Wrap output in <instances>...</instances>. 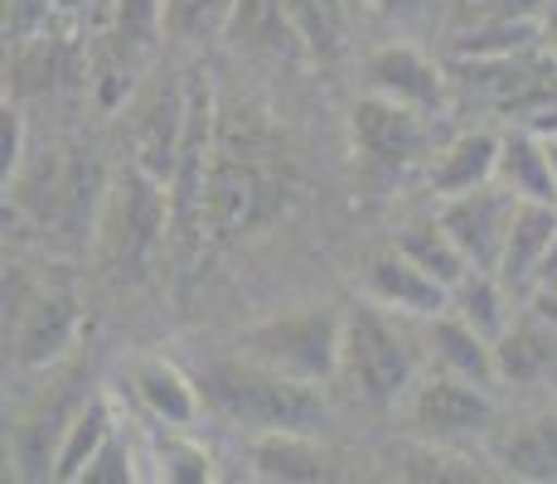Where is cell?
Returning <instances> with one entry per match:
<instances>
[{
  "label": "cell",
  "instance_id": "1",
  "mask_svg": "<svg viewBox=\"0 0 557 484\" xmlns=\"http://www.w3.org/2000/svg\"><path fill=\"white\" fill-rule=\"evenodd\" d=\"M296 160L257 112L223 107L209 170V238L238 243L292 209Z\"/></svg>",
  "mask_w": 557,
  "mask_h": 484
},
{
  "label": "cell",
  "instance_id": "2",
  "mask_svg": "<svg viewBox=\"0 0 557 484\" xmlns=\"http://www.w3.org/2000/svg\"><path fill=\"white\" fill-rule=\"evenodd\" d=\"M199 387L228 422L248 426L252 436L257 432H315L325 422V402H320L315 383L286 378V373L257 363L252 353L213 363Z\"/></svg>",
  "mask_w": 557,
  "mask_h": 484
},
{
  "label": "cell",
  "instance_id": "3",
  "mask_svg": "<svg viewBox=\"0 0 557 484\" xmlns=\"http://www.w3.org/2000/svg\"><path fill=\"white\" fill-rule=\"evenodd\" d=\"M102 262L122 282H141L156 252L170 243V194L141 165H126L102 199L98 219Z\"/></svg>",
  "mask_w": 557,
  "mask_h": 484
},
{
  "label": "cell",
  "instance_id": "4",
  "mask_svg": "<svg viewBox=\"0 0 557 484\" xmlns=\"http://www.w3.org/2000/svg\"><path fill=\"white\" fill-rule=\"evenodd\" d=\"M243 353H252L257 363L286 373V378L320 387L330 373H339V359H345V310L335 306L276 310V315L257 320L243 335Z\"/></svg>",
  "mask_w": 557,
  "mask_h": 484
},
{
  "label": "cell",
  "instance_id": "5",
  "mask_svg": "<svg viewBox=\"0 0 557 484\" xmlns=\"http://www.w3.org/2000/svg\"><path fill=\"white\" fill-rule=\"evenodd\" d=\"M339 369L373 407H388L412 393L417 339L398 325V310L379 306V300L345 310V359H339Z\"/></svg>",
  "mask_w": 557,
  "mask_h": 484
},
{
  "label": "cell",
  "instance_id": "6",
  "mask_svg": "<svg viewBox=\"0 0 557 484\" xmlns=\"http://www.w3.org/2000/svg\"><path fill=\"white\" fill-rule=\"evenodd\" d=\"M5 339L20 369H53L78 339V306L63 286L25 282V266L5 276Z\"/></svg>",
  "mask_w": 557,
  "mask_h": 484
},
{
  "label": "cell",
  "instance_id": "7",
  "mask_svg": "<svg viewBox=\"0 0 557 484\" xmlns=\"http://www.w3.org/2000/svg\"><path fill=\"white\" fill-rule=\"evenodd\" d=\"M349 136H355V156L369 179H403L432 141L426 136V112H412V107H398L373 92L349 112Z\"/></svg>",
  "mask_w": 557,
  "mask_h": 484
},
{
  "label": "cell",
  "instance_id": "8",
  "mask_svg": "<svg viewBox=\"0 0 557 484\" xmlns=\"http://www.w3.org/2000/svg\"><path fill=\"white\" fill-rule=\"evenodd\" d=\"M485 383H470L460 373H432V378L412 383L407 393V422L422 440H460V436H480L495 417L490 397L480 393Z\"/></svg>",
  "mask_w": 557,
  "mask_h": 484
},
{
  "label": "cell",
  "instance_id": "9",
  "mask_svg": "<svg viewBox=\"0 0 557 484\" xmlns=\"http://www.w3.org/2000/svg\"><path fill=\"white\" fill-rule=\"evenodd\" d=\"M189 102H195L189 83H151V88L136 97L132 165H141L160 185H170V175H175V160H180L185 126H189Z\"/></svg>",
  "mask_w": 557,
  "mask_h": 484
},
{
  "label": "cell",
  "instance_id": "10",
  "mask_svg": "<svg viewBox=\"0 0 557 484\" xmlns=\"http://www.w3.org/2000/svg\"><path fill=\"white\" fill-rule=\"evenodd\" d=\"M513 194L505 185H480L470 194H451L442 199L436 219L446 223V233L460 243V252L470 257V266H485L499 272V257H505V238H509V219H513Z\"/></svg>",
  "mask_w": 557,
  "mask_h": 484
},
{
  "label": "cell",
  "instance_id": "11",
  "mask_svg": "<svg viewBox=\"0 0 557 484\" xmlns=\"http://www.w3.org/2000/svg\"><path fill=\"white\" fill-rule=\"evenodd\" d=\"M363 78H369L373 97H388L398 107H412V112H436L446 97V78L432 59H426L417 45H403V39H388L363 59Z\"/></svg>",
  "mask_w": 557,
  "mask_h": 484
},
{
  "label": "cell",
  "instance_id": "12",
  "mask_svg": "<svg viewBox=\"0 0 557 484\" xmlns=\"http://www.w3.org/2000/svg\"><path fill=\"white\" fill-rule=\"evenodd\" d=\"M369 300L398 310V315L432 320L451 306V286L442 276H432L426 266H417L403 247H393V252H379L369 262Z\"/></svg>",
  "mask_w": 557,
  "mask_h": 484
},
{
  "label": "cell",
  "instance_id": "13",
  "mask_svg": "<svg viewBox=\"0 0 557 484\" xmlns=\"http://www.w3.org/2000/svg\"><path fill=\"white\" fill-rule=\"evenodd\" d=\"M126 378H132V393L146 412L156 417L165 432H189L199 422V407H203V387L189 378L180 363L170 359H156V353H141V359L126 363Z\"/></svg>",
  "mask_w": 557,
  "mask_h": 484
},
{
  "label": "cell",
  "instance_id": "14",
  "mask_svg": "<svg viewBox=\"0 0 557 484\" xmlns=\"http://www.w3.org/2000/svg\"><path fill=\"white\" fill-rule=\"evenodd\" d=\"M252 475L257 480H286V484H315L339 475V456L315 432H257L252 436Z\"/></svg>",
  "mask_w": 557,
  "mask_h": 484
},
{
  "label": "cell",
  "instance_id": "15",
  "mask_svg": "<svg viewBox=\"0 0 557 484\" xmlns=\"http://www.w3.org/2000/svg\"><path fill=\"white\" fill-rule=\"evenodd\" d=\"M557 243V203L548 199H519L509 219V238H505V257H499V276L509 290H529L539 282L543 257Z\"/></svg>",
  "mask_w": 557,
  "mask_h": 484
},
{
  "label": "cell",
  "instance_id": "16",
  "mask_svg": "<svg viewBox=\"0 0 557 484\" xmlns=\"http://www.w3.org/2000/svg\"><path fill=\"white\" fill-rule=\"evenodd\" d=\"M426 349L442 363L446 373H460L470 383H495L499 378V359H495V339H485L466 315H456L451 306L442 315L426 320Z\"/></svg>",
  "mask_w": 557,
  "mask_h": 484
},
{
  "label": "cell",
  "instance_id": "17",
  "mask_svg": "<svg viewBox=\"0 0 557 484\" xmlns=\"http://www.w3.org/2000/svg\"><path fill=\"white\" fill-rule=\"evenodd\" d=\"M495 165H499V136L495 132H460L432 156L426 185H432L436 199H451V194H470V189L490 185V179H495Z\"/></svg>",
  "mask_w": 557,
  "mask_h": 484
},
{
  "label": "cell",
  "instance_id": "18",
  "mask_svg": "<svg viewBox=\"0 0 557 484\" xmlns=\"http://www.w3.org/2000/svg\"><path fill=\"white\" fill-rule=\"evenodd\" d=\"M499 378L505 383H543L557 373V315H519L495 344Z\"/></svg>",
  "mask_w": 557,
  "mask_h": 484
},
{
  "label": "cell",
  "instance_id": "19",
  "mask_svg": "<svg viewBox=\"0 0 557 484\" xmlns=\"http://www.w3.org/2000/svg\"><path fill=\"white\" fill-rule=\"evenodd\" d=\"M495 185H505L513 199H548L557 203V170L543 132H509L499 136Z\"/></svg>",
  "mask_w": 557,
  "mask_h": 484
},
{
  "label": "cell",
  "instance_id": "20",
  "mask_svg": "<svg viewBox=\"0 0 557 484\" xmlns=\"http://www.w3.org/2000/svg\"><path fill=\"white\" fill-rule=\"evenodd\" d=\"M499 470L513 480H557V412L523 417L495 446Z\"/></svg>",
  "mask_w": 557,
  "mask_h": 484
},
{
  "label": "cell",
  "instance_id": "21",
  "mask_svg": "<svg viewBox=\"0 0 557 484\" xmlns=\"http://www.w3.org/2000/svg\"><path fill=\"white\" fill-rule=\"evenodd\" d=\"M63 63H69V49H63L59 35H29L10 45L5 59V97L10 102H25V97H45L59 88L63 78Z\"/></svg>",
  "mask_w": 557,
  "mask_h": 484
},
{
  "label": "cell",
  "instance_id": "22",
  "mask_svg": "<svg viewBox=\"0 0 557 484\" xmlns=\"http://www.w3.org/2000/svg\"><path fill=\"white\" fill-rule=\"evenodd\" d=\"M228 39L248 53H267V59H282V53H292L296 45H301L286 0H238Z\"/></svg>",
  "mask_w": 557,
  "mask_h": 484
},
{
  "label": "cell",
  "instance_id": "23",
  "mask_svg": "<svg viewBox=\"0 0 557 484\" xmlns=\"http://www.w3.org/2000/svg\"><path fill=\"white\" fill-rule=\"evenodd\" d=\"M451 310L456 315H466L485 339L499 344V335L513 325V290L505 286V276L499 272L470 266L466 282H456V290H451Z\"/></svg>",
  "mask_w": 557,
  "mask_h": 484
},
{
  "label": "cell",
  "instance_id": "24",
  "mask_svg": "<svg viewBox=\"0 0 557 484\" xmlns=\"http://www.w3.org/2000/svg\"><path fill=\"white\" fill-rule=\"evenodd\" d=\"M112 432H116V426H112V412H107V397H98V393L83 397V407L73 412L69 432H63V440H59V456H53V480L78 484L83 466L98 456L102 440Z\"/></svg>",
  "mask_w": 557,
  "mask_h": 484
},
{
  "label": "cell",
  "instance_id": "25",
  "mask_svg": "<svg viewBox=\"0 0 557 484\" xmlns=\"http://www.w3.org/2000/svg\"><path fill=\"white\" fill-rule=\"evenodd\" d=\"M398 247H403L407 257H412L417 266H426L432 276H442V282L451 286V290H456V282H466V272H470V257L460 252V243L451 238V233H446L442 219H417V223H407Z\"/></svg>",
  "mask_w": 557,
  "mask_h": 484
},
{
  "label": "cell",
  "instance_id": "26",
  "mask_svg": "<svg viewBox=\"0 0 557 484\" xmlns=\"http://www.w3.org/2000/svg\"><path fill=\"white\" fill-rule=\"evenodd\" d=\"M238 0H165V35L185 49H203L228 35Z\"/></svg>",
  "mask_w": 557,
  "mask_h": 484
},
{
  "label": "cell",
  "instance_id": "27",
  "mask_svg": "<svg viewBox=\"0 0 557 484\" xmlns=\"http://www.w3.org/2000/svg\"><path fill=\"white\" fill-rule=\"evenodd\" d=\"M393 475L398 480H456V484H470V480H485V470L470 466L466 456L446 450V440H422L412 450H398L393 456Z\"/></svg>",
  "mask_w": 557,
  "mask_h": 484
},
{
  "label": "cell",
  "instance_id": "28",
  "mask_svg": "<svg viewBox=\"0 0 557 484\" xmlns=\"http://www.w3.org/2000/svg\"><path fill=\"white\" fill-rule=\"evenodd\" d=\"M553 0H460L456 29H539Z\"/></svg>",
  "mask_w": 557,
  "mask_h": 484
},
{
  "label": "cell",
  "instance_id": "29",
  "mask_svg": "<svg viewBox=\"0 0 557 484\" xmlns=\"http://www.w3.org/2000/svg\"><path fill=\"white\" fill-rule=\"evenodd\" d=\"M160 475L170 484H203V480H213V456L175 426V432L160 440Z\"/></svg>",
  "mask_w": 557,
  "mask_h": 484
},
{
  "label": "cell",
  "instance_id": "30",
  "mask_svg": "<svg viewBox=\"0 0 557 484\" xmlns=\"http://www.w3.org/2000/svg\"><path fill=\"white\" fill-rule=\"evenodd\" d=\"M136 480V470H132V450L116 440V432L102 440V450L83 466V475L78 484H132Z\"/></svg>",
  "mask_w": 557,
  "mask_h": 484
},
{
  "label": "cell",
  "instance_id": "31",
  "mask_svg": "<svg viewBox=\"0 0 557 484\" xmlns=\"http://www.w3.org/2000/svg\"><path fill=\"white\" fill-rule=\"evenodd\" d=\"M49 20H59V5H53V0H5V45L39 35Z\"/></svg>",
  "mask_w": 557,
  "mask_h": 484
},
{
  "label": "cell",
  "instance_id": "32",
  "mask_svg": "<svg viewBox=\"0 0 557 484\" xmlns=\"http://www.w3.org/2000/svg\"><path fill=\"white\" fill-rule=\"evenodd\" d=\"M0 146H5V179H15V170L25 165V112L5 97V112H0Z\"/></svg>",
  "mask_w": 557,
  "mask_h": 484
},
{
  "label": "cell",
  "instance_id": "33",
  "mask_svg": "<svg viewBox=\"0 0 557 484\" xmlns=\"http://www.w3.org/2000/svg\"><path fill=\"white\" fill-rule=\"evenodd\" d=\"M369 10L393 20V25H417V20H426L436 10V0H369Z\"/></svg>",
  "mask_w": 557,
  "mask_h": 484
},
{
  "label": "cell",
  "instance_id": "34",
  "mask_svg": "<svg viewBox=\"0 0 557 484\" xmlns=\"http://www.w3.org/2000/svg\"><path fill=\"white\" fill-rule=\"evenodd\" d=\"M539 49L557 63V0H553L548 10H543V20H539Z\"/></svg>",
  "mask_w": 557,
  "mask_h": 484
},
{
  "label": "cell",
  "instance_id": "35",
  "mask_svg": "<svg viewBox=\"0 0 557 484\" xmlns=\"http://www.w3.org/2000/svg\"><path fill=\"white\" fill-rule=\"evenodd\" d=\"M59 5V20H88V15H102V0H53Z\"/></svg>",
  "mask_w": 557,
  "mask_h": 484
},
{
  "label": "cell",
  "instance_id": "36",
  "mask_svg": "<svg viewBox=\"0 0 557 484\" xmlns=\"http://www.w3.org/2000/svg\"><path fill=\"white\" fill-rule=\"evenodd\" d=\"M543 141H548V156H553V170H557V126L553 132H543Z\"/></svg>",
  "mask_w": 557,
  "mask_h": 484
},
{
  "label": "cell",
  "instance_id": "37",
  "mask_svg": "<svg viewBox=\"0 0 557 484\" xmlns=\"http://www.w3.org/2000/svg\"><path fill=\"white\" fill-rule=\"evenodd\" d=\"M325 5H335V10H339V15H349V5H345V0H325Z\"/></svg>",
  "mask_w": 557,
  "mask_h": 484
},
{
  "label": "cell",
  "instance_id": "38",
  "mask_svg": "<svg viewBox=\"0 0 557 484\" xmlns=\"http://www.w3.org/2000/svg\"><path fill=\"white\" fill-rule=\"evenodd\" d=\"M345 5H349V10H363V5H369V0H345Z\"/></svg>",
  "mask_w": 557,
  "mask_h": 484
}]
</instances>
